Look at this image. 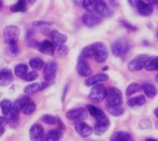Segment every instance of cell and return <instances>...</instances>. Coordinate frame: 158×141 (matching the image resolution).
Returning <instances> with one entry per match:
<instances>
[{"label": "cell", "instance_id": "cell-1", "mask_svg": "<svg viewBox=\"0 0 158 141\" xmlns=\"http://www.w3.org/2000/svg\"><path fill=\"white\" fill-rule=\"evenodd\" d=\"M81 56L84 58L93 57L97 63H104L108 57V52L106 44L101 42H94L84 47L81 53Z\"/></svg>", "mask_w": 158, "mask_h": 141}, {"label": "cell", "instance_id": "cell-2", "mask_svg": "<svg viewBox=\"0 0 158 141\" xmlns=\"http://www.w3.org/2000/svg\"><path fill=\"white\" fill-rule=\"evenodd\" d=\"M106 95H107V91L106 87L103 84H96L92 89L89 94V99L94 103H99L103 102L104 99L106 98Z\"/></svg>", "mask_w": 158, "mask_h": 141}, {"label": "cell", "instance_id": "cell-3", "mask_svg": "<svg viewBox=\"0 0 158 141\" xmlns=\"http://www.w3.org/2000/svg\"><path fill=\"white\" fill-rule=\"evenodd\" d=\"M131 49V44L126 39H118L112 44V53L116 56L125 55Z\"/></svg>", "mask_w": 158, "mask_h": 141}, {"label": "cell", "instance_id": "cell-4", "mask_svg": "<svg viewBox=\"0 0 158 141\" xmlns=\"http://www.w3.org/2000/svg\"><path fill=\"white\" fill-rule=\"evenodd\" d=\"M149 58H150V56L145 54H139V55L135 56L133 59H131L129 62L128 69L131 72H137V71L142 70L143 67H145L146 62L148 61Z\"/></svg>", "mask_w": 158, "mask_h": 141}, {"label": "cell", "instance_id": "cell-5", "mask_svg": "<svg viewBox=\"0 0 158 141\" xmlns=\"http://www.w3.org/2000/svg\"><path fill=\"white\" fill-rule=\"evenodd\" d=\"M20 30L17 26L9 25L4 29V38L7 44H16L19 38Z\"/></svg>", "mask_w": 158, "mask_h": 141}, {"label": "cell", "instance_id": "cell-6", "mask_svg": "<svg viewBox=\"0 0 158 141\" xmlns=\"http://www.w3.org/2000/svg\"><path fill=\"white\" fill-rule=\"evenodd\" d=\"M106 105L109 106H116V105H121L123 103V96L122 92L117 89V88H111L107 91L106 95Z\"/></svg>", "mask_w": 158, "mask_h": 141}, {"label": "cell", "instance_id": "cell-7", "mask_svg": "<svg viewBox=\"0 0 158 141\" xmlns=\"http://www.w3.org/2000/svg\"><path fill=\"white\" fill-rule=\"evenodd\" d=\"M88 113L84 108L79 107L75 109H71L66 113V116L68 119L71 121H83L87 118Z\"/></svg>", "mask_w": 158, "mask_h": 141}, {"label": "cell", "instance_id": "cell-8", "mask_svg": "<svg viewBox=\"0 0 158 141\" xmlns=\"http://www.w3.org/2000/svg\"><path fill=\"white\" fill-rule=\"evenodd\" d=\"M57 72V65L56 62H48L44 65V77L46 81L53 83Z\"/></svg>", "mask_w": 158, "mask_h": 141}, {"label": "cell", "instance_id": "cell-9", "mask_svg": "<svg viewBox=\"0 0 158 141\" xmlns=\"http://www.w3.org/2000/svg\"><path fill=\"white\" fill-rule=\"evenodd\" d=\"M36 48L43 54L47 55H53L56 52V44L53 42V41L44 40L41 42H37Z\"/></svg>", "mask_w": 158, "mask_h": 141}, {"label": "cell", "instance_id": "cell-10", "mask_svg": "<svg viewBox=\"0 0 158 141\" xmlns=\"http://www.w3.org/2000/svg\"><path fill=\"white\" fill-rule=\"evenodd\" d=\"M82 22L87 27H94L102 22V18L100 15H96L92 13L91 11H88L85 13L82 17Z\"/></svg>", "mask_w": 158, "mask_h": 141}, {"label": "cell", "instance_id": "cell-11", "mask_svg": "<svg viewBox=\"0 0 158 141\" xmlns=\"http://www.w3.org/2000/svg\"><path fill=\"white\" fill-rule=\"evenodd\" d=\"M76 69H77V72L79 73V75L81 77H90L93 72L88 62L86 61V58L81 57V56L77 63Z\"/></svg>", "mask_w": 158, "mask_h": 141}, {"label": "cell", "instance_id": "cell-12", "mask_svg": "<svg viewBox=\"0 0 158 141\" xmlns=\"http://www.w3.org/2000/svg\"><path fill=\"white\" fill-rule=\"evenodd\" d=\"M75 130L82 138L90 137L94 132L93 128L83 121H77L75 123Z\"/></svg>", "mask_w": 158, "mask_h": 141}, {"label": "cell", "instance_id": "cell-13", "mask_svg": "<svg viewBox=\"0 0 158 141\" xmlns=\"http://www.w3.org/2000/svg\"><path fill=\"white\" fill-rule=\"evenodd\" d=\"M109 127H110L109 119L107 117H104L100 120H97V122L94 126V132L96 136H102L108 130Z\"/></svg>", "mask_w": 158, "mask_h": 141}, {"label": "cell", "instance_id": "cell-14", "mask_svg": "<svg viewBox=\"0 0 158 141\" xmlns=\"http://www.w3.org/2000/svg\"><path fill=\"white\" fill-rule=\"evenodd\" d=\"M136 7H137L138 12L142 16H144V17L151 16L154 12V6L143 0H138L136 4Z\"/></svg>", "mask_w": 158, "mask_h": 141}, {"label": "cell", "instance_id": "cell-15", "mask_svg": "<svg viewBox=\"0 0 158 141\" xmlns=\"http://www.w3.org/2000/svg\"><path fill=\"white\" fill-rule=\"evenodd\" d=\"M30 138L33 141L44 140L45 138L43 127L39 124H34L33 126H31L30 129Z\"/></svg>", "mask_w": 158, "mask_h": 141}, {"label": "cell", "instance_id": "cell-16", "mask_svg": "<svg viewBox=\"0 0 158 141\" xmlns=\"http://www.w3.org/2000/svg\"><path fill=\"white\" fill-rule=\"evenodd\" d=\"M108 79V76L106 74L101 73V74H97L94 75L93 77H89L86 80H85V86L87 87H91V86H94L96 84L105 82Z\"/></svg>", "mask_w": 158, "mask_h": 141}, {"label": "cell", "instance_id": "cell-17", "mask_svg": "<svg viewBox=\"0 0 158 141\" xmlns=\"http://www.w3.org/2000/svg\"><path fill=\"white\" fill-rule=\"evenodd\" d=\"M14 79L13 74L10 69L3 68L0 71V85L1 86H7L9 85Z\"/></svg>", "mask_w": 158, "mask_h": 141}, {"label": "cell", "instance_id": "cell-18", "mask_svg": "<svg viewBox=\"0 0 158 141\" xmlns=\"http://www.w3.org/2000/svg\"><path fill=\"white\" fill-rule=\"evenodd\" d=\"M51 39L53 41V42L56 45V46H60V45H63L66 43L67 40H68V37L67 35L54 30H51Z\"/></svg>", "mask_w": 158, "mask_h": 141}, {"label": "cell", "instance_id": "cell-19", "mask_svg": "<svg viewBox=\"0 0 158 141\" xmlns=\"http://www.w3.org/2000/svg\"><path fill=\"white\" fill-rule=\"evenodd\" d=\"M95 11L98 15L101 17H108L111 15V11L109 10L108 6L104 0H99L96 6H95Z\"/></svg>", "mask_w": 158, "mask_h": 141}, {"label": "cell", "instance_id": "cell-20", "mask_svg": "<svg viewBox=\"0 0 158 141\" xmlns=\"http://www.w3.org/2000/svg\"><path fill=\"white\" fill-rule=\"evenodd\" d=\"M143 87V91H144L145 95L148 97V98H154L157 95L158 90L157 88L152 84V83H144L142 85Z\"/></svg>", "mask_w": 158, "mask_h": 141}, {"label": "cell", "instance_id": "cell-21", "mask_svg": "<svg viewBox=\"0 0 158 141\" xmlns=\"http://www.w3.org/2000/svg\"><path fill=\"white\" fill-rule=\"evenodd\" d=\"M87 110H88L89 114H90L93 117H94L96 120H100V119L106 117L104 112H103L102 110H100L99 108H97L96 106H94V105L88 104V105H87Z\"/></svg>", "mask_w": 158, "mask_h": 141}, {"label": "cell", "instance_id": "cell-22", "mask_svg": "<svg viewBox=\"0 0 158 141\" xmlns=\"http://www.w3.org/2000/svg\"><path fill=\"white\" fill-rule=\"evenodd\" d=\"M30 102H31V98H30V95L26 94V95H24V96L19 98V99L13 103V106L16 107L17 109H19V111H22V109H23Z\"/></svg>", "mask_w": 158, "mask_h": 141}, {"label": "cell", "instance_id": "cell-23", "mask_svg": "<svg viewBox=\"0 0 158 141\" xmlns=\"http://www.w3.org/2000/svg\"><path fill=\"white\" fill-rule=\"evenodd\" d=\"M110 140L112 141H128V140H132V138L131 136L130 133L128 132H124V131H119V132H117L115 133Z\"/></svg>", "mask_w": 158, "mask_h": 141}, {"label": "cell", "instance_id": "cell-24", "mask_svg": "<svg viewBox=\"0 0 158 141\" xmlns=\"http://www.w3.org/2000/svg\"><path fill=\"white\" fill-rule=\"evenodd\" d=\"M41 91H43L41 83H32L24 88V92L25 94H28V95H33Z\"/></svg>", "mask_w": 158, "mask_h": 141}, {"label": "cell", "instance_id": "cell-25", "mask_svg": "<svg viewBox=\"0 0 158 141\" xmlns=\"http://www.w3.org/2000/svg\"><path fill=\"white\" fill-rule=\"evenodd\" d=\"M12 106H13V103L10 100H7V99H4L1 101L0 103V107H1V111H2V115H5V116H7L9 115V113L12 109Z\"/></svg>", "mask_w": 158, "mask_h": 141}, {"label": "cell", "instance_id": "cell-26", "mask_svg": "<svg viewBox=\"0 0 158 141\" xmlns=\"http://www.w3.org/2000/svg\"><path fill=\"white\" fill-rule=\"evenodd\" d=\"M11 12H25L27 10V2L26 0H19L15 5L10 6Z\"/></svg>", "mask_w": 158, "mask_h": 141}, {"label": "cell", "instance_id": "cell-27", "mask_svg": "<svg viewBox=\"0 0 158 141\" xmlns=\"http://www.w3.org/2000/svg\"><path fill=\"white\" fill-rule=\"evenodd\" d=\"M146 103V99L144 96L143 95H140L138 97H135V98H131L128 101V105L130 107H135V106H142L143 105L144 103Z\"/></svg>", "mask_w": 158, "mask_h": 141}, {"label": "cell", "instance_id": "cell-28", "mask_svg": "<svg viewBox=\"0 0 158 141\" xmlns=\"http://www.w3.org/2000/svg\"><path fill=\"white\" fill-rule=\"evenodd\" d=\"M62 137V132L59 129H53L50 130L46 136H45V140L48 141H56L59 140Z\"/></svg>", "mask_w": 158, "mask_h": 141}, {"label": "cell", "instance_id": "cell-29", "mask_svg": "<svg viewBox=\"0 0 158 141\" xmlns=\"http://www.w3.org/2000/svg\"><path fill=\"white\" fill-rule=\"evenodd\" d=\"M145 69L148 71L158 70V56L150 57L145 65Z\"/></svg>", "mask_w": 158, "mask_h": 141}, {"label": "cell", "instance_id": "cell-30", "mask_svg": "<svg viewBox=\"0 0 158 141\" xmlns=\"http://www.w3.org/2000/svg\"><path fill=\"white\" fill-rule=\"evenodd\" d=\"M14 71H15V76L16 77L22 79L26 75V73L28 71V66L25 64H19V65H17L15 66Z\"/></svg>", "mask_w": 158, "mask_h": 141}, {"label": "cell", "instance_id": "cell-31", "mask_svg": "<svg viewBox=\"0 0 158 141\" xmlns=\"http://www.w3.org/2000/svg\"><path fill=\"white\" fill-rule=\"evenodd\" d=\"M108 113L113 116H120L124 114V107L121 105H116V106H109L107 107Z\"/></svg>", "mask_w": 158, "mask_h": 141}, {"label": "cell", "instance_id": "cell-32", "mask_svg": "<svg viewBox=\"0 0 158 141\" xmlns=\"http://www.w3.org/2000/svg\"><path fill=\"white\" fill-rule=\"evenodd\" d=\"M141 90H143V87L140 84H138V83H131L128 86L127 90H126V95L130 97V96L133 95L134 93L139 92Z\"/></svg>", "mask_w": 158, "mask_h": 141}, {"label": "cell", "instance_id": "cell-33", "mask_svg": "<svg viewBox=\"0 0 158 141\" xmlns=\"http://www.w3.org/2000/svg\"><path fill=\"white\" fill-rule=\"evenodd\" d=\"M6 53L10 57H16L19 54V48L16 44H7V47L6 48Z\"/></svg>", "mask_w": 158, "mask_h": 141}, {"label": "cell", "instance_id": "cell-34", "mask_svg": "<svg viewBox=\"0 0 158 141\" xmlns=\"http://www.w3.org/2000/svg\"><path fill=\"white\" fill-rule=\"evenodd\" d=\"M30 64V66L34 69V70H40L44 67V63L42 59L38 58V57H35V58H31L29 62Z\"/></svg>", "mask_w": 158, "mask_h": 141}, {"label": "cell", "instance_id": "cell-35", "mask_svg": "<svg viewBox=\"0 0 158 141\" xmlns=\"http://www.w3.org/2000/svg\"><path fill=\"white\" fill-rule=\"evenodd\" d=\"M98 1L99 0H83L82 6L86 10L92 12V11L95 10V6H96Z\"/></svg>", "mask_w": 158, "mask_h": 141}, {"label": "cell", "instance_id": "cell-36", "mask_svg": "<svg viewBox=\"0 0 158 141\" xmlns=\"http://www.w3.org/2000/svg\"><path fill=\"white\" fill-rule=\"evenodd\" d=\"M36 110V105L33 102H30L23 109H22V113L26 115H30L31 114H33Z\"/></svg>", "mask_w": 158, "mask_h": 141}, {"label": "cell", "instance_id": "cell-37", "mask_svg": "<svg viewBox=\"0 0 158 141\" xmlns=\"http://www.w3.org/2000/svg\"><path fill=\"white\" fill-rule=\"evenodd\" d=\"M42 120H43V122H44L47 125H56L59 121L58 118H56V116L50 115H44L42 117Z\"/></svg>", "mask_w": 158, "mask_h": 141}, {"label": "cell", "instance_id": "cell-38", "mask_svg": "<svg viewBox=\"0 0 158 141\" xmlns=\"http://www.w3.org/2000/svg\"><path fill=\"white\" fill-rule=\"evenodd\" d=\"M19 110L17 109L16 107L12 106V109L9 113V119H10V122L12 123H17L18 120H19Z\"/></svg>", "mask_w": 158, "mask_h": 141}, {"label": "cell", "instance_id": "cell-39", "mask_svg": "<svg viewBox=\"0 0 158 141\" xmlns=\"http://www.w3.org/2000/svg\"><path fill=\"white\" fill-rule=\"evenodd\" d=\"M33 25L35 27H37L38 29H40L44 33V31H46L48 30V28L50 27L51 24L48 23V22H44V21H37V22H34Z\"/></svg>", "mask_w": 158, "mask_h": 141}, {"label": "cell", "instance_id": "cell-40", "mask_svg": "<svg viewBox=\"0 0 158 141\" xmlns=\"http://www.w3.org/2000/svg\"><path fill=\"white\" fill-rule=\"evenodd\" d=\"M37 78H38V73L36 71H31V72L26 73V75L22 78V79L30 82V81H33V80L37 79Z\"/></svg>", "mask_w": 158, "mask_h": 141}, {"label": "cell", "instance_id": "cell-41", "mask_svg": "<svg viewBox=\"0 0 158 141\" xmlns=\"http://www.w3.org/2000/svg\"><path fill=\"white\" fill-rule=\"evenodd\" d=\"M68 52H69V48H68L65 44L60 45V46H58L57 51H56L57 56H58V57H64V56L67 55Z\"/></svg>", "mask_w": 158, "mask_h": 141}, {"label": "cell", "instance_id": "cell-42", "mask_svg": "<svg viewBox=\"0 0 158 141\" xmlns=\"http://www.w3.org/2000/svg\"><path fill=\"white\" fill-rule=\"evenodd\" d=\"M8 119H7V117L6 116H5V115H2L1 117H0V127H5L7 124H8Z\"/></svg>", "mask_w": 158, "mask_h": 141}, {"label": "cell", "instance_id": "cell-43", "mask_svg": "<svg viewBox=\"0 0 158 141\" xmlns=\"http://www.w3.org/2000/svg\"><path fill=\"white\" fill-rule=\"evenodd\" d=\"M122 23L124 24V25H123L124 27H127V28H129V29H131V30H136V28H134L133 26H131V24H129L128 22H125V21H123Z\"/></svg>", "mask_w": 158, "mask_h": 141}, {"label": "cell", "instance_id": "cell-44", "mask_svg": "<svg viewBox=\"0 0 158 141\" xmlns=\"http://www.w3.org/2000/svg\"><path fill=\"white\" fill-rule=\"evenodd\" d=\"M143 1H145V2H147V3H149V4H152V5H154V4L157 3L158 0H143Z\"/></svg>", "mask_w": 158, "mask_h": 141}, {"label": "cell", "instance_id": "cell-45", "mask_svg": "<svg viewBox=\"0 0 158 141\" xmlns=\"http://www.w3.org/2000/svg\"><path fill=\"white\" fill-rule=\"evenodd\" d=\"M155 115L158 118V108H156V109L155 110Z\"/></svg>", "mask_w": 158, "mask_h": 141}, {"label": "cell", "instance_id": "cell-46", "mask_svg": "<svg viewBox=\"0 0 158 141\" xmlns=\"http://www.w3.org/2000/svg\"><path fill=\"white\" fill-rule=\"evenodd\" d=\"M4 132H5L4 127H1V134H0V136H3L4 135Z\"/></svg>", "mask_w": 158, "mask_h": 141}, {"label": "cell", "instance_id": "cell-47", "mask_svg": "<svg viewBox=\"0 0 158 141\" xmlns=\"http://www.w3.org/2000/svg\"><path fill=\"white\" fill-rule=\"evenodd\" d=\"M27 1H28L29 3H31V4H33L36 0H27Z\"/></svg>", "mask_w": 158, "mask_h": 141}, {"label": "cell", "instance_id": "cell-48", "mask_svg": "<svg viewBox=\"0 0 158 141\" xmlns=\"http://www.w3.org/2000/svg\"><path fill=\"white\" fill-rule=\"evenodd\" d=\"M156 129L158 130V122H156Z\"/></svg>", "mask_w": 158, "mask_h": 141}, {"label": "cell", "instance_id": "cell-49", "mask_svg": "<svg viewBox=\"0 0 158 141\" xmlns=\"http://www.w3.org/2000/svg\"><path fill=\"white\" fill-rule=\"evenodd\" d=\"M156 81H157V82H158V74H157V76L156 77Z\"/></svg>", "mask_w": 158, "mask_h": 141}, {"label": "cell", "instance_id": "cell-50", "mask_svg": "<svg viewBox=\"0 0 158 141\" xmlns=\"http://www.w3.org/2000/svg\"><path fill=\"white\" fill-rule=\"evenodd\" d=\"M157 39H158V33H157Z\"/></svg>", "mask_w": 158, "mask_h": 141}]
</instances>
